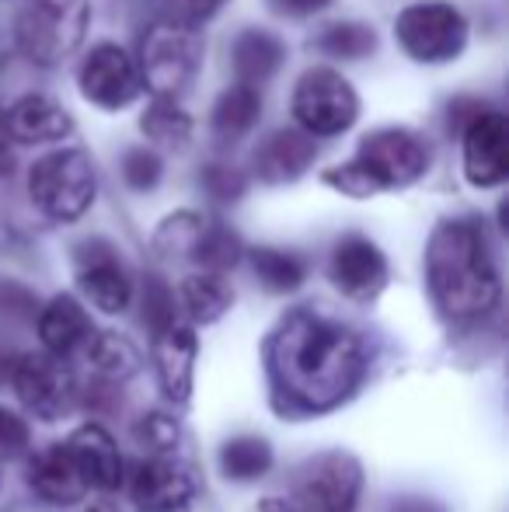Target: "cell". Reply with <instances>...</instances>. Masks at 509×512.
Returning a JSON list of instances; mask_svg holds the SVG:
<instances>
[{
	"label": "cell",
	"instance_id": "6da1fadb",
	"mask_svg": "<svg viewBox=\"0 0 509 512\" xmlns=\"http://www.w3.org/2000/svg\"><path fill=\"white\" fill-rule=\"evenodd\" d=\"M269 366L286 398L311 411H328L356 391L367 370V345L346 324L293 310L272 335Z\"/></svg>",
	"mask_w": 509,
	"mask_h": 512
},
{
	"label": "cell",
	"instance_id": "7a4b0ae2",
	"mask_svg": "<svg viewBox=\"0 0 509 512\" xmlns=\"http://www.w3.org/2000/svg\"><path fill=\"white\" fill-rule=\"evenodd\" d=\"M426 283L450 321H478L499 304V269L475 220H443L426 248Z\"/></svg>",
	"mask_w": 509,
	"mask_h": 512
},
{
	"label": "cell",
	"instance_id": "3957f363",
	"mask_svg": "<svg viewBox=\"0 0 509 512\" xmlns=\"http://www.w3.org/2000/svg\"><path fill=\"white\" fill-rule=\"evenodd\" d=\"M429 168V150L408 129H377L363 136L353 161L325 171V185L349 199H370L377 192L405 189Z\"/></svg>",
	"mask_w": 509,
	"mask_h": 512
},
{
	"label": "cell",
	"instance_id": "277c9868",
	"mask_svg": "<svg viewBox=\"0 0 509 512\" xmlns=\"http://www.w3.org/2000/svg\"><path fill=\"white\" fill-rule=\"evenodd\" d=\"M95 161L84 150H56L28 171V196L56 223L81 220L95 203Z\"/></svg>",
	"mask_w": 509,
	"mask_h": 512
},
{
	"label": "cell",
	"instance_id": "5b68a950",
	"mask_svg": "<svg viewBox=\"0 0 509 512\" xmlns=\"http://www.w3.org/2000/svg\"><path fill=\"white\" fill-rule=\"evenodd\" d=\"M88 18V0H25L18 14L21 53L42 67H56L84 42Z\"/></svg>",
	"mask_w": 509,
	"mask_h": 512
},
{
	"label": "cell",
	"instance_id": "8992f818",
	"mask_svg": "<svg viewBox=\"0 0 509 512\" xmlns=\"http://www.w3.org/2000/svg\"><path fill=\"white\" fill-rule=\"evenodd\" d=\"M199 60H203V46L196 39V28L164 21L143 35L136 70H140L143 88L164 98H178L196 81Z\"/></svg>",
	"mask_w": 509,
	"mask_h": 512
},
{
	"label": "cell",
	"instance_id": "52a82bcc",
	"mask_svg": "<svg viewBox=\"0 0 509 512\" xmlns=\"http://www.w3.org/2000/svg\"><path fill=\"white\" fill-rule=\"evenodd\" d=\"M394 35L415 63H450L468 46V21L447 0H426L398 14Z\"/></svg>",
	"mask_w": 509,
	"mask_h": 512
},
{
	"label": "cell",
	"instance_id": "ba28073f",
	"mask_svg": "<svg viewBox=\"0 0 509 512\" xmlns=\"http://www.w3.org/2000/svg\"><path fill=\"white\" fill-rule=\"evenodd\" d=\"M360 115L353 84L332 67H314L293 88V119L311 136H339Z\"/></svg>",
	"mask_w": 509,
	"mask_h": 512
},
{
	"label": "cell",
	"instance_id": "9c48e42d",
	"mask_svg": "<svg viewBox=\"0 0 509 512\" xmlns=\"http://www.w3.org/2000/svg\"><path fill=\"white\" fill-rule=\"evenodd\" d=\"M363 488V467L349 453H321L307 460L293 478L297 512H353Z\"/></svg>",
	"mask_w": 509,
	"mask_h": 512
},
{
	"label": "cell",
	"instance_id": "30bf717a",
	"mask_svg": "<svg viewBox=\"0 0 509 512\" xmlns=\"http://www.w3.org/2000/svg\"><path fill=\"white\" fill-rule=\"evenodd\" d=\"M7 384L14 387L18 401L39 418H63L77 405V380L63 356L53 352H28L14 359V370Z\"/></svg>",
	"mask_w": 509,
	"mask_h": 512
},
{
	"label": "cell",
	"instance_id": "8fae6325",
	"mask_svg": "<svg viewBox=\"0 0 509 512\" xmlns=\"http://www.w3.org/2000/svg\"><path fill=\"white\" fill-rule=\"evenodd\" d=\"M81 95L98 108H126L143 95L140 70H136L133 56L116 42H102L88 53V60L81 63Z\"/></svg>",
	"mask_w": 509,
	"mask_h": 512
},
{
	"label": "cell",
	"instance_id": "7c38bea8",
	"mask_svg": "<svg viewBox=\"0 0 509 512\" xmlns=\"http://www.w3.org/2000/svg\"><path fill=\"white\" fill-rule=\"evenodd\" d=\"M509 175V129L499 112H475L464 122V178L475 189H496Z\"/></svg>",
	"mask_w": 509,
	"mask_h": 512
},
{
	"label": "cell",
	"instance_id": "4fadbf2b",
	"mask_svg": "<svg viewBox=\"0 0 509 512\" xmlns=\"http://www.w3.org/2000/svg\"><path fill=\"white\" fill-rule=\"evenodd\" d=\"M129 499L140 512H182L196 499V481L182 464L154 453L129 474Z\"/></svg>",
	"mask_w": 509,
	"mask_h": 512
},
{
	"label": "cell",
	"instance_id": "5bb4252c",
	"mask_svg": "<svg viewBox=\"0 0 509 512\" xmlns=\"http://www.w3.org/2000/svg\"><path fill=\"white\" fill-rule=\"evenodd\" d=\"M77 283H81L84 297L105 314H123L133 297V283H129L116 248L98 237L77 248Z\"/></svg>",
	"mask_w": 509,
	"mask_h": 512
},
{
	"label": "cell",
	"instance_id": "9a60e30c",
	"mask_svg": "<svg viewBox=\"0 0 509 512\" xmlns=\"http://www.w3.org/2000/svg\"><path fill=\"white\" fill-rule=\"evenodd\" d=\"M328 276L349 300H374L387 283V258L374 241L360 234H346L332 248Z\"/></svg>",
	"mask_w": 509,
	"mask_h": 512
},
{
	"label": "cell",
	"instance_id": "2e32d148",
	"mask_svg": "<svg viewBox=\"0 0 509 512\" xmlns=\"http://www.w3.org/2000/svg\"><path fill=\"white\" fill-rule=\"evenodd\" d=\"M314 157H318V143H314L311 133H304V129H276L255 147L252 168L262 182L283 185L297 182L314 164Z\"/></svg>",
	"mask_w": 509,
	"mask_h": 512
},
{
	"label": "cell",
	"instance_id": "e0dca14e",
	"mask_svg": "<svg viewBox=\"0 0 509 512\" xmlns=\"http://www.w3.org/2000/svg\"><path fill=\"white\" fill-rule=\"evenodd\" d=\"M70 460L81 471L84 485L98 488V492H116L123 481V457H119L116 439L109 436V429L98 422H88L67 439Z\"/></svg>",
	"mask_w": 509,
	"mask_h": 512
},
{
	"label": "cell",
	"instance_id": "ac0fdd59",
	"mask_svg": "<svg viewBox=\"0 0 509 512\" xmlns=\"http://www.w3.org/2000/svg\"><path fill=\"white\" fill-rule=\"evenodd\" d=\"M154 366L168 401L185 405L192 394V373H196V331L178 321L154 331Z\"/></svg>",
	"mask_w": 509,
	"mask_h": 512
},
{
	"label": "cell",
	"instance_id": "d6986e66",
	"mask_svg": "<svg viewBox=\"0 0 509 512\" xmlns=\"http://www.w3.org/2000/svg\"><path fill=\"white\" fill-rule=\"evenodd\" d=\"M11 143H56L74 133V119L46 95H25L4 112Z\"/></svg>",
	"mask_w": 509,
	"mask_h": 512
},
{
	"label": "cell",
	"instance_id": "ffe728a7",
	"mask_svg": "<svg viewBox=\"0 0 509 512\" xmlns=\"http://www.w3.org/2000/svg\"><path fill=\"white\" fill-rule=\"evenodd\" d=\"M28 488L42 502H53V506H74L88 492L67 446H49V450L35 453L32 464H28Z\"/></svg>",
	"mask_w": 509,
	"mask_h": 512
},
{
	"label": "cell",
	"instance_id": "44dd1931",
	"mask_svg": "<svg viewBox=\"0 0 509 512\" xmlns=\"http://www.w3.org/2000/svg\"><path fill=\"white\" fill-rule=\"evenodd\" d=\"M286 60V46L279 35L265 32V28H245L231 46V67L241 84L262 88L265 81L276 77V70Z\"/></svg>",
	"mask_w": 509,
	"mask_h": 512
},
{
	"label": "cell",
	"instance_id": "7402d4cb",
	"mask_svg": "<svg viewBox=\"0 0 509 512\" xmlns=\"http://www.w3.org/2000/svg\"><path fill=\"white\" fill-rule=\"evenodd\" d=\"M39 338L53 356H70L91 338L88 310L74 297H53L39 314Z\"/></svg>",
	"mask_w": 509,
	"mask_h": 512
},
{
	"label": "cell",
	"instance_id": "603a6c76",
	"mask_svg": "<svg viewBox=\"0 0 509 512\" xmlns=\"http://www.w3.org/2000/svg\"><path fill=\"white\" fill-rule=\"evenodd\" d=\"M258 115H262V95L252 84H234L227 88L224 95L217 98L213 105V115H210V126H213V136L227 147H234L238 140H245L248 133L258 126Z\"/></svg>",
	"mask_w": 509,
	"mask_h": 512
},
{
	"label": "cell",
	"instance_id": "cb8c5ba5",
	"mask_svg": "<svg viewBox=\"0 0 509 512\" xmlns=\"http://www.w3.org/2000/svg\"><path fill=\"white\" fill-rule=\"evenodd\" d=\"M231 304L234 293L220 272H196V276L182 279V286H178V307L192 324H213L217 317L227 314Z\"/></svg>",
	"mask_w": 509,
	"mask_h": 512
},
{
	"label": "cell",
	"instance_id": "d4e9b609",
	"mask_svg": "<svg viewBox=\"0 0 509 512\" xmlns=\"http://www.w3.org/2000/svg\"><path fill=\"white\" fill-rule=\"evenodd\" d=\"M88 359L105 380H126L140 370V349L129 342L126 335H116V331H102V335L88 338Z\"/></svg>",
	"mask_w": 509,
	"mask_h": 512
},
{
	"label": "cell",
	"instance_id": "484cf974",
	"mask_svg": "<svg viewBox=\"0 0 509 512\" xmlns=\"http://www.w3.org/2000/svg\"><path fill=\"white\" fill-rule=\"evenodd\" d=\"M140 129L150 143H161V147H185L192 140V119L175 98L164 95H154V102L147 105L140 119Z\"/></svg>",
	"mask_w": 509,
	"mask_h": 512
},
{
	"label": "cell",
	"instance_id": "4316f807",
	"mask_svg": "<svg viewBox=\"0 0 509 512\" xmlns=\"http://www.w3.org/2000/svg\"><path fill=\"white\" fill-rule=\"evenodd\" d=\"M252 269L258 276V283L269 293H293L300 290L307 276V265L300 262L293 251H279V248H255L252 255Z\"/></svg>",
	"mask_w": 509,
	"mask_h": 512
},
{
	"label": "cell",
	"instance_id": "83f0119b",
	"mask_svg": "<svg viewBox=\"0 0 509 512\" xmlns=\"http://www.w3.org/2000/svg\"><path fill=\"white\" fill-rule=\"evenodd\" d=\"M220 467L234 481H255L272 467V450L262 436H234L220 446Z\"/></svg>",
	"mask_w": 509,
	"mask_h": 512
},
{
	"label": "cell",
	"instance_id": "f1b7e54d",
	"mask_svg": "<svg viewBox=\"0 0 509 512\" xmlns=\"http://www.w3.org/2000/svg\"><path fill=\"white\" fill-rule=\"evenodd\" d=\"M314 46L328 60H367L377 49V32L360 21H339V25H328Z\"/></svg>",
	"mask_w": 509,
	"mask_h": 512
},
{
	"label": "cell",
	"instance_id": "f546056e",
	"mask_svg": "<svg viewBox=\"0 0 509 512\" xmlns=\"http://www.w3.org/2000/svg\"><path fill=\"white\" fill-rule=\"evenodd\" d=\"M238 258H241L238 234H234L231 227H224V223L206 220V227H203V234H199L196 248H192L189 262H196L203 272H227L238 265Z\"/></svg>",
	"mask_w": 509,
	"mask_h": 512
},
{
	"label": "cell",
	"instance_id": "4dcf8cb0",
	"mask_svg": "<svg viewBox=\"0 0 509 512\" xmlns=\"http://www.w3.org/2000/svg\"><path fill=\"white\" fill-rule=\"evenodd\" d=\"M203 227H206V216L189 213V209L168 216L154 234V251L161 258H192V248H196Z\"/></svg>",
	"mask_w": 509,
	"mask_h": 512
},
{
	"label": "cell",
	"instance_id": "1f68e13d",
	"mask_svg": "<svg viewBox=\"0 0 509 512\" xmlns=\"http://www.w3.org/2000/svg\"><path fill=\"white\" fill-rule=\"evenodd\" d=\"M161 157L150 147H129L123 154V178L133 192H150L161 182Z\"/></svg>",
	"mask_w": 509,
	"mask_h": 512
},
{
	"label": "cell",
	"instance_id": "d6a6232c",
	"mask_svg": "<svg viewBox=\"0 0 509 512\" xmlns=\"http://www.w3.org/2000/svg\"><path fill=\"white\" fill-rule=\"evenodd\" d=\"M199 182H203V189L210 192L217 203H238L248 189V178L241 175L238 168H231V164H206Z\"/></svg>",
	"mask_w": 509,
	"mask_h": 512
},
{
	"label": "cell",
	"instance_id": "836d02e7",
	"mask_svg": "<svg viewBox=\"0 0 509 512\" xmlns=\"http://www.w3.org/2000/svg\"><path fill=\"white\" fill-rule=\"evenodd\" d=\"M143 321L150 324V331H161V328H168L171 321H178L175 293L154 276L143 286Z\"/></svg>",
	"mask_w": 509,
	"mask_h": 512
},
{
	"label": "cell",
	"instance_id": "e575fe53",
	"mask_svg": "<svg viewBox=\"0 0 509 512\" xmlns=\"http://www.w3.org/2000/svg\"><path fill=\"white\" fill-rule=\"evenodd\" d=\"M136 439L147 446L150 453H168L178 446V422L164 411H150L136 422Z\"/></svg>",
	"mask_w": 509,
	"mask_h": 512
},
{
	"label": "cell",
	"instance_id": "d590c367",
	"mask_svg": "<svg viewBox=\"0 0 509 512\" xmlns=\"http://www.w3.org/2000/svg\"><path fill=\"white\" fill-rule=\"evenodd\" d=\"M164 7H168V21L185 28H199L224 7V0H164Z\"/></svg>",
	"mask_w": 509,
	"mask_h": 512
},
{
	"label": "cell",
	"instance_id": "8d00e7d4",
	"mask_svg": "<svg viewBox=\"0 0 509 512\" xmlns=\"http://www.w3.org/2000/svg\"><path fill=\"white\" fill-rule=\"evenodd\" d=\"M28 446V425L14 411L0 408V457H18Z\"/></svg>",
	"mask_w": 509,
	"mask_h": 512
},
{
	"label": "cell",
	"instance_id": "74e56055",
	"mask_svg": "<svg viewBox=\"0 0 509 512\" xmlns=\"http://www.w3.org/2000/svg\"><path fill=\"white\" fill-rule=\"evenodd\" d=\"M272 11L279 14H290V18H307V14H318L325 11L332 0H269Z\"/></svg>",
	"mask_w": 509,
	"mask_h": 512
},
{
	"label": "cell",
	"instance_id": "f35d334b",
	"mask_svg": "<svg viewBox=\"0 0 509 512\" xmlns=\"http://www.w3.org/2000/svg\"><path fill=\"white\" fill-rule=\"evenodd\" d=\"M11 136H7V122H4V108H0V175H11Z\"/></svg>",
	"mask_w": 509,
	"mask_h": 512
},
{
	"label": "cell",
	"instance_id": "ab89813d",
	"mask_svg": "<svg viewBox=\"0 0 509 512\" xmlns=\"http://www.w3.org/2000/svg\"><path fill=\"white\" fill-rule=\"evenodd\" d=\"M387 512H443V509L429 499H398V502H391Z\"/></svg>",
	"mask_w": 509,
	"mask_h": 512
},
{
	"label": "cell",
	"instance_id": "60d3db41",
	"mask_svg": "<svg viewBox=\"0 0 509 512\" xmlns=\"http://www.w3.org/2000/svg\"><path fill=\"white\" fill-rule=\"evenodd\" d=\"M258 512H297V509H293L290 499H265L262 506H258Z\"/></svg>",
	"mask_w": 509,
	"mask_h": 512
},
{
	"label": "cell",
	"instance_id": "b9f144b4",
	"mask_svg": "<svg viewBox=\"0 0 509 512\" xmlns=\"http://www.w3.org/2000/svg\"><path fill=\"white\" fill-rule=\"evenodd\" d=\"M14 359H18V356H11V352H4V349H0V384H7V380H11Z\"/></svg>",
	"mask_w": 509,
	"mask_h": 512
},
{
	"label": "cell",
	"instance_id": "7bdbcfd3",
	"mask_svg": "<svg viewBox=\"0 0 509 512\" xmlns=\"http://www.w3.org/2000/svg\"><path fill=\"white\" fill-rule=\"evenodd\" d=\"M84 512H119V506H116V502H109V499H98V502H91Z\"/></svg>",
	"mask_w": 509,
	"mask_h": 512
}]
</instances>
